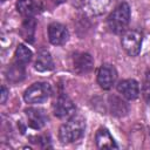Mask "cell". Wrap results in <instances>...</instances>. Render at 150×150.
Returning a JSON list of instances; mask_svg holds the SVG:
<instances>
[{
  "instance_id": "cell-7",
  "label": "cell",
  "mask_w": 150,
  "mask_h": 150,
  "mask_svg": "<svg viewBox=\"0 0 150 150\" xmlns=\"http://www.w3.org/2000/svg\"><path fill=\"white\" fill-rule=\"evenodd\" d=\"M48 39L54 46L64 45L69 39V32L67 27L59 22H53L48 26Z\"/></svg>"
},
{
  "instance_id": "cell-1",
  "label": "cell",
  "mask_w": 150,
  "mask_h": 150,
  "mask_svg": "<svg viewBox=\"0 0 150 150\" xmlns=\"http://www.w3.org/2000/svg\"><path fill=\"white\" fill-rule=\"evenodd\" d=\"M86 121L81 115H74L59 129V138L62 143H74L84 135Z\"/></svg>"
},
{
  "instance_id": "cell-10",
  "label": "cell",
  "mask_w": 150,
  "mask_h": 150,
  "mask_svg": "<svg viewBox=\"0 0 150 150\" xmlns=\"http://www.w3.org/2000/svg\"><path fill=\"white\" fill-rule=\"evenodd\" d=\"M117 91L127 100H135L139 95V84L134 79L122 80L117 84Z\"/></svg>"
},
{
  "instance_id": "cell-15",
  "label": "cell",
  "mask_w": 150,
  "mask_h": 150,
  "mask_svg": "<svg viewBox=\"0 0 150 150\" xmlns=\"http://www.w3.org/2000/svg\"><path fill=\"white\" fill-rule=\"evenodd\" d=\"M6 79L12 83L22 81L25 79V66H21L18 62L11 64L6 70Z\"/></svg>"
},
{
  "instance_id": "cell-22",
  "label": "cell",
  "mask_w": 150,
  "mask_h": 150,
  "mask_svg": "<svg viewBox=\"0 0 150 150\" xmlns=\"http://www.w3.org/2000/svg\"><path fill=\"white\" fill-rule=\"evenodd\" d=\"M1 1H2V2H5V1H6V0H1Z\"/></svg>"
},
{
  "instance_id": "cell-12",
  "label": "cell",
  "mask_w": 150,
  "mask_h": 150,
  "mask_svg": "<svg viewBox=\"0 0 150 150\" xmlns=\"http://www.w3.org/2000/svg\"><path fill=\"white\" fill-rule=\"evenodd\" d=\"M95 143L98 149H116L117 144L105 128H100L95 134Z\"/></svg>"
},
{
  "instance_id": "cell-5",
  "label": "cell",
  "mask_w": 150,
  "mask_h": 150,
  "mask_svg": "<svg viewBox=\"0 0 150 150\" xmlns=\"http://www.w3.org/2000/svg\"><path fill=\"white\" fill-rule=\"evenodd\" d=\"M75 110L71 98L66 94H61L54 104V115L61 120H69L75 115Z\"/></svg>"
},
{
  "instance_id": "cell-13",
  "label": "cell",
  "mask_w": 150,
  "mask_h": 150,
  "mask_svg": "<svg viewBox=\"0 0 150 150\" xmlns=\"http://www.w3.org/2000/svg\"><path fill=\"white\" fill-rule=\"evenodd\" d=\"M34 68L38 71H49L54 68V62L52 59V55L48 50H40L38 53Z\"/></svg>"
},
{
  "instance_id": "cell-4",
  "label": "cell",
  "mask_w": 150,
  "mask_h": 150,
  "mask_svg": "<svg viewBox=\"0 0 150 150\" xmlns=\"http://www.w3.org/2000/svg\"><path fill=\"white\" fill-rule=\"evenodd\" d=\"M142 34L137 29H128L122 35V47L130 56H137L142 49Z\"/></svg>"
},
{
  "instance_id": "cell-16",
  "label": "cell",
  "mask_w": 150,
  "mask_h": 150,
  "mask_svg": "<svg viewBox=\"0 0 150 150\" xmlns=\"http://www.w3.org/2000/svg\"><path fill=\"white\" fill-rule=\"evenodd\" d=\"M35 27H36V22L35 20L32 18H26V20L23 21L21 29H20V34L21 36L28 41V42H33L34 41V35H35Z\"/></svg>"
},
{
  "instance_id": "cell-11",
  "label": "cell",
  "mask_w": 150,
  "mask_h": 150,
  "mask_svg": "<svg viewBox=\"0 0 150 150\" xmlns=\"http://www.w3.org/2000/svg\"><path fill=\"white\" fill-rule=\"evenodd\" d=\"M25 112H26V116H27L28 125L32 129L39 130V129L43 128L45 124L47 123V116H46V114L42 109L28 108V109L25 110Z\"/></svg>"
},
{
  "instance_id": "cell-8",
  "label": "cell",
  "mask_w": 150,
  "mask_h": 150,
  "mask_svg": "<svg viewBox=\"0 0 150 150\" xmlns=\"http://www.w3.org/2000/svg\"><path fill=\"white\" fill-rule=\"evenodd\" d=\"M114 0H82L83 11L89 15H102L112 5Z\"/></svg>"
},
{
  "instance_id": "cell-19",
  "label": "cell",
  "mask_w": 150,
  "mask_h": 150,
  "mask_svg": "<svg viewBox=\"0 0 150 150\" xmlns=\"http://www.w3.org/2000/svg\"><path fill=\"white\" fill-rule=\"evenodd\" d=\"M143 93H144V96L146 100H150V75H148L145 82H144V86H143Z\"/></svg>"
},
{
  "instance_id": "cell-21",
  "label": "cell",
  "mask_w": 150,
  "mask_h": 150,
  "mask_svg": "<svg viewBox=\"0 0 150 150\" xmlns=\"http://www.w3.org/2000/svg\"><path fill=\"white\" fill-rule=\"evenodd\" d=\"M46 1H47V4H49L52 6H59L60 4L64 2V0H46Z\"/></svg>"
},
{
  "instance_id": "cell-2",
  "label": "cell",
  "mask_w": 150,
  "mask_h": 150,
  "mask_svg": "<svg viewBox=\"0 0 150 150\" xmlns=\"http://www.w3.org/2000/svg\"><path fill=\"white\" fill-rule=\"evenodd\" d=\"M130 16H131L130 6L125 1L121 2L108 16L107 19L108 28L115 34L124 33L130 22Z\"/></svg>"
},
{
  "instance_id": "cell-9",
  "label": "cell",
  "mask_w": 150,
  "mask_h": 150,
  "mask_svg": "<svg viewBox=\"0 0 150 150\" xmlns=\"http://www.w3.org/2000/svg\"><path fill=\"white\" fill-rule=\"evenodd\" d=\"M73 66H74V70L79 75H84L93 70L94 60L91 55L88 53H77L73 57Z\"/></svg>"
},
{
  "instance_id": "cell-20",
  "label": "cell",
  "mask_w": 150,
  "mask_h": 150,
  "mask_svg": "<svg viewBox=\"0 0 150 150\" xmlns=\"http://www.w3.org/2000/svg\"><path fill=\"white\" fill-rule=\"evenodd\" d=\"M0 95H1V104H5L6 103V101H7V98H8V96H9V90L5 87V86H2L1 87V93H0Z\"/></svg>"
},
{
  "instance_id": "cell-14",
  "label": "cell",
  "mask_w": 150,
  "mask_h": 150,
  "mask_svg": "<svg viewBox=\"0 0 150 150\" xmlns=\"http://www.w3.org/2000/svg\"><path fill=\"white\" fill-rule=\"evenodd\" d=\"M108 103H109V107H110V111L112 115L115 116H118V117H122V116H125L128 114V104L122 101L120 97L117 96H109L108 98Z\"/></svg>"
},
{
  "instance_id": "cell-6",
  "label": "cell",
  "mask_w": 150,
  "mask_h": 150,
  "mask_svg": "<svg viewBox=\"0 0 150 150\" xmlns=\"http://www.w3.org/2000/svg\"><path fill=\"white\" fill-rule=\"evenodd\" d=\"M117 79V71L116 68L112 64L109 63H103L97 71V83L98 86L104 89L109 90L116 82Z\"/></svg>"
},
{
  "instance_id": "cell-3",
  "label": "cell",
  "mask_w": 150,
  "mask_h": 150,
  "mask_svg": "<svg viewBox=\"0 0 150 150\" xmlns=\"http://www.w3.org/2000/svg\"><path fill=\"white\" fill-rule=\"evenodd\" d=\"M52 94L50 84L47 82H36L28 87L23 93V100L28 104L43 103Z\"/></svg>"
},
{
  "instance_id": "cell-18",
  "label": "cell",
  "mask_w": 150,
  "mask_h": 150,
  "mask_svg": "<svg viewBox=\"0 0 150 150\" xmlns=\"http://www.w3.org/2000/svg\"><path fill=\"white\" fill-rule=\"evenodd\" d=\"M18 12L25 18H32L35 13V4L33 0H18L16 1Z\"/></svg>"
},
{
  "instance_id": "cell-17",
  "label": "cell",
  "mask_w": 150,
  "mask_h": 150,
  "mask_svg": "<svg viewBox=\"0 0 150 150\" xmlns=\"http://www.w3.org/2000/svg\"><path fill=\"white\" fill-rule=\"evenodd\" d=\"M14 56H15V62H18L21 66H26V64H28L30 62L33 53H32V50L27 46L20 43L16 47V49H15Z\"/></svg>"
}]
</instances>
